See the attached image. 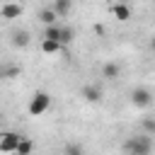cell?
I'll use <instances>...</instances> for the list:
<instances>
[{
	"mask_svg": "<svg viewBox=\"0 0 155 155\" xmlns=\"http://www.w3.org/2000/svg\"><path fill=\"white\" fill-rule=\"evenodd\" d=\"M124 155H153V138L145 133L131 136L124 143Z\"/></svg>",
	"mask_w": 155,
	"mask_h": 155,
	"instance_id": "6da1fadb",
	"label": "cell"
},
{
	"mask_svg": "<svg viewBox=\"0 0 155 155\" xmlns=\"http://www.w3.org/2000/svg\"><path fill=\"white\" fill-rule=\"evenodd\" d=\"M48 107H51V94L48 92H34L27 111H29V116H44L48 111Z\"/></svg>",
	"mask_w": 155,
	"mask_h": 155,
	"instance_id": "7a4b0ae2",
	"label": "cell"
},
{
	"mask_svg": "<svg viewBox=\"0 0 155 155\" xmlns=\"http://www.w3.org/2000/svg\"><path fill=\"white\" fill-rule=\"evenodd\" d=\"M22 12H24V7H22V2H17V0H7V2H2V5H0V17H2L5 22L19 19V17H22Z\"/></svg>",
	"mask_w": 155,
	"mask_h": 155,
	"instance_id": "3957f363",
	"label": "cell"
},
{
	"mask_svg": "<svg viewBox=\"0 0 155 155\" xmlns=\"http://www.w3.org/2000/svg\"><path fill=\"white\" fill-rule=\"evenodd\" d=\"M131 104H133L136 109L150 107V104H153V92H150L148 87H136V90L131 92Z\"/></svg>",
	"mask_w": 155,
	"mask_h": 155,
	"instance_id": "277c9868",
	"label": "cell"
},
{
	"mask_svg": "<svg viewBox=\"0 0 155 155\" xmlns=\"http://www.w3.org/2000/svg\"><path fill=\"white\" fill-rule=\"evenodd\" d=\"M19 140H22V136H19L17 131H5V133H0V153H2V155L15 153V148H17Z\"/></svg>",
	"mask_w": 155,
	"mask_h": 155,
	"instance_id": "5b68a950",
	"label": "cell"
},
{
	"mask_svg": "<svg viewBox=\"0 0 155 155\" xmlns=\"http://www.w3.org/2000/svg\"><path fill=\"white\" fill-rule=\"evenodd\" d=\"M80 94H82V99L85 102H90V104H97V102H102V97H104V92H102V87L99 85H85L82 90H80Z\"/></svg>",
	"mask_w": 155,
	"mask_h": 155,
	"instance_id": "8992f818",
	"label": "cell"
},
{
	"mask_svg": "<svg viewBox=\"0 0 155 155\" xmlns=\"http://www.w3.org/2000/svg\"><path fill=\"white\" fill-rule=\"evenodd\" d=\"M29 31L27 29H15L12 34H10V44L15 46V48H24V46H29Z\"/></svg>",
	"mask_w": 155,
	"mask_h": 155,
	"instance_id": "52a82bcc",
	"label": "cell"
},
{
	"mask_svg": "<svg viewBox=\"0 0 155 155\" xmlns=\"http://www.w3.org/2000/svg\"><path fill=\"white\" fill-rule=\"evenodd\" d=\"M51 10L56 12V17H58V19H65V17L70 15V10H73V0H53Z\"/></svg>",
	"mask_w": 155,
	"mask_h": 155,
	"instance_id": "ba28073f",
	"label": "cell"
},
{
	"mask_svg": "<svg viewBox=\"0 0 155 155\" xmlns=\"http://www.w3.org/2000/svg\"><path fill=\"white\" fill-rule=\"evenodd\" d=\"M121 75V65L116 63V61H107L104 65H102V78L104 80H116Z\"/></svg>",
	"mask_w": 155,
	"mask_h": 155,
	"instance_id": "9c48e42d",
	"label": "cell"
},
{
	"mask_svg": "<svg viewBox=\"0 0 155 155\" xmlns=\"http://www.w3.org/2000/svg\"><path fill=\"white\" fill-rule=\"evenodd\" d=\"M111 15H114L119 22H128V19H131V7H128L126 2H114Z\"/></svg>",
	"mask_w": 155,
	"mask_h": 155,
	"instance_id": "30bf717a",
	"label": "cell"
},
{
	"mask_svg": "<svg viewBox=\"0 0 155 155\" xmlns=\"http://www.w3.org/2000/svg\"><path fill=\"white\" fill-rule=\"evenodd\" d=\"M73 39H75V31H73V27H68V24H61L58 44H61V46H68V44H73Z\"/></svg>",
	"mask_w": 155,
	"mask_h": 155,
	"instance_id": "8fae6325",
	"label": "cell"
},
{
	"mask_svg": "<svg viewBox=\"0 0 155 155\" xmlns=\"http://www.w3.org/2000/svg\"><path fill=\"white\" fill-rule=\"evenodd\" d=\"M39 22H41L44 27H48V24H56L58 17H56V12H53L51 7H44V10H39Z\"/></svg>",
	"mask_w": 155,
	"mask_h": 155,
	"instance_id": "7c38bea8",
	"label": "cell"
},
{
	"mask_svg": "<svg viewBox=\"0 0 155 155\" xmlns=\"http://www.w3.org/2000/svg\"><path fill=\"white\" fill-rule=\"evenodd\" d=\"M31 150H34V143L22 136V140H19L17 148H15V155H31Z\"/></svg>",
	"mask_w": 155,
	"mask_h": 155,
	"instance_id": "4fadbf2b",
	"label": "cell"
},
{
	"mask_svg": "<svg viewBox=\"0 0 155 155\" xmlns=\"http://www.w3.org/2000/svg\"><path fill=\"white\" fill-rule=\"evenodd\" d=\"M41 51H44V53H61V51H63V46H61L58 41L44 39V41H41Z\"/></svg>",
	"mask_w": 155,
	"mask_h": 155,
	"instance_id": "5bb4252c",
	"label": "cell"
},
{
	"mask_svg": "<svg viewBox=\"0 0 155 155\" xmlns=\"http://www.w3.org/2000/svg\"><path fill=\"white\" fill-rule=\"evenodd\" d=\"M58 34H61V22H56V24H48V27H46V31H44V39L58 41Z\"/></svg>",
	"mask_w": 155,
	"mask_h": 155,
	"instance_id": "9a60e30c",
	"label": "cell"
},
{
	"mask_svg": "<svg viewBox=\"0 0 155 155\" xmlns=\"http://www.w3.org/2000/svg\"><path fill=\"white\" fill-rule=\"evenodd\" d=\"M63 155H85V148H82L80 143H65Z\"/></svg>",
	"mask_w": 155,
	"mask_h": 155,
	"instance_id": "2e32d148",
	"label": "cell"
},
{
	"mask_svg": "<svg viewBox=\"0 0 155 155\" xmlns=\"http://www.w3.org/2000/svg\"><path fill=\"white\" fill-rule=\"evenodd\" d=\"M140 126H143V133H145V136H153V133H155V116H145V119L140 121Z\"/></svg>",
	"mask_w": 155,
	"mask_h": 155,
	"instance_id": "e0dca14e",
	"label": "cell"
},
{
	"mask_svg": "<svg viewBox=\"0 0 155 155\" xmlns=\"http://www.w3.org/2000/svg\"><path fill=\"white\" fill-rule=\"evenodd\" d=\"M22 75V68L19 65H5V80H15Z\"/></svg>",
	"mask_w": 155,
	"mask_h": 155,
	"instance_id": "ac0fdd59",
	"label": "cell"
},
{
	"mask_svg": "<svg viewBox=\"0 0 155 155\" xmlns=\"http://www.w3.org/2000/svg\"><path fill=\"white\" fill-rule=\"evenodd\" d=\"M0 80H5V65L0 63Z\"/></svg>",
	"mask_w": 155,
	"mask_h": 155,
	"instance_id": "d6986e66",
	"label": "cell"
}]
</instances>
